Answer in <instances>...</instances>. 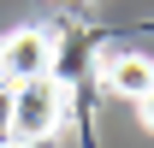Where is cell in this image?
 Listing matches in <instances>:
<instances>
[{
    "label": "cell",
    "instance_id": "6da1fadb",
    "mask_svg": "<svg viewBox=\"0 0 154 148\" xmlns=\"http://www.w3.org/2000/svg\"><path fill=\"white\" fill-rule=\"evenodd\" d=\"M59 119H65V83L54 71L12 83V130H6L12 148H48L54 130H59Z\"/></svg>",
    "mask_w": 154,
    "mask_h": 148
},
{
    "label": "cell",
    "instance_id": "7a4b0ae2",
    "mask_svg": "<svg viewBox=\"0 0 154 148\" xmlns=\"http://www.w3.org/2000/svg\"><path fill=\"white\" fill-rule=\"evenodd\" d=\"M59 59V42L54 30H12L0 42V77L6 83H24V77H48Z\"/></svg>",
    "mask_w": 154,
    "mask_h": 148
},
{
    "label": "cell",
    "instance_id": "3957f363",
    "mask_svg": "<svg viewBox=\"0 0 154 148\" xmlns=\"http://www.w3.org/2000/svg\"><path fill=\"white\" fill-rule=\"evenodd\" d=\"M101 89L119 101H142L154 89V59L148 54H107L101 59Z\"/></svg>",
    "mask_w": 154,
    "mask_h": 148
},
{
    "label": "cell",
    "instance_id": "277c9868",
    "mask_svg": "<svg viewBox=\"0 0 154 148\" xmlns=\"http://www.w3.org/2000/svg\"><path fill=\"white\" fill-rule=\"evenodd\" d=\"M6 130H12V83L0 77V142H6Z\"/></svg>",
    "mask_w": 154,
    "mask_h": 148
},
{
    "label": "cell",
    "instance_id": "5b68a950",
    "mask_svg": "<svg viewBox=\"0 0 154 148\" xmlns=\"http://www.w3.org/2000/svg\"><path fill=\"white\" fill-rule=\"evenodd\" d=\"M136 119H142V130H148V136H154V89L142 95V101H136Z\"/></svg>",
    "mask_w": 154,
    "mask_h": 148
},
{
    "label": "cell",
    "instance_id": "8992f818",
    "mask_svg": "<svg viewBox=\"0 0 154 148\" xmlns=\"http://www.w3.org/2000/svg\"><path fill=\"white\" fill-rule=\"evenodd\" d=\"M0 148H12V142H0Z\"/></svg>",
    "mask_w": 154,
    "mask_h": 148
}]
</instances>
